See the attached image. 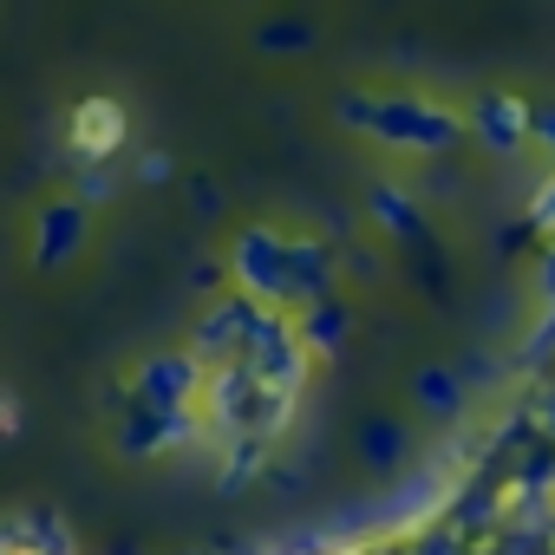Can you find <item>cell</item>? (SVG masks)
<instances>
[{
	"mask_svg": "<svg viewBox=\"0 0 555 555\" xmlns=\"http://www.w3.org/2000/svg\"><path fill=\"white\" fill-rule=\"evenodd\" d=\"M118 138H125V112L112 105V99H86L79 112H73V144H79V157H112L118 151Z\"/></svg>",
	"mask_w": 555,
	"mask_h": 555,
	"instance_id": "6da1fadb",
	"label": "cell"
}]
</instances>
